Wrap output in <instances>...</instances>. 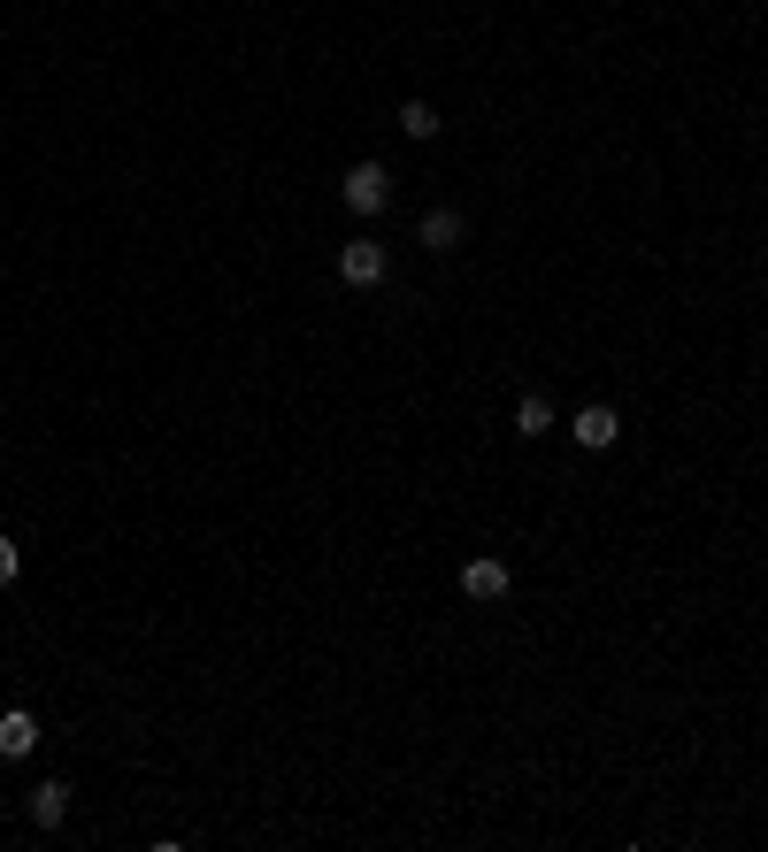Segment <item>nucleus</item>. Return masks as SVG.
<instances>
[{"instance_id": "1", "label": "nucleus", "mask_w": 768, "mask_h": 852, "mask_svg": "<svg viewBox=\"0 0 768 852\" xmlns=\"http://www.w3.org/2000/svg\"><path fill=\"white\" fill-rule=\"evenodd\" d=\"M338 192H346V208H353V215H376V208H384V200H393V177H384V170H376V162H353V170H346V185H338Z\"/></svg>"}, {"instance_id": "2", "label": "nucleus", "mask_w": 768, "mask_h": 852, "mask_svg": "<svg viewBox=\"0 0 768 852\" xmlns=\"http://www.w3.org/2000/svg\"><path fill=\"white\" fill-rule=\"evenodd\" d=\"M338 277H346V284H384V246H376V238L338 246Z\"/></svg>"}, {"instance_id": "3", "label": "nucleus", "mask_w": 768, "mask_h": 852, "mask_svg": "<svg viewBox=\"0 0 768 852\" xmlns=\"http://www.w3.org/2000/svg\"><path fill=\"white\" fill-rule=\"evenodd\" d=\"M569 431H577V446H584V454H607V446L622 439V422H615V407H584Z\"/></svg>"}, {"instance_id": "4", "label": "nucleus", "mask_w": 768, "mask_h": 852, "mask_svg": "<svg viewBox=\"0 0 768 852\" xmlns=\"http://www.w3.org/2000/svg\"><path fill=\"white\" fill-rule=\"evenodd\" d=\"M24 752H39V722L24 707H9L0 714V760H24Z\"/></svg>"}, {"instance_id": "5", "label": "nucleus", "mask_w": 768, "mask_h": 852, "mask_svg": "<svg viewBox=\"0 0 768 852\" xmlns=\"http://www.w3.org/2000/svg\"><path fill=\"white\" fill-rule=\"evenodd\" d=\"M462 592H469V599H500V592H508V569H500V561H469V569H462Z\"/></svg>"}, {"instance_id": "6", "label": "nucleus", "mask_w": 768, "mask_h": 852, "mask_svg": "<svg viewBox=\"0 0 768 852\" xmlns=\"http://www.w3.org/2000/svg\"><path fill=\"white\" fill-rule=\"evenodd\" d=\"M62 814H70V783H39V791H32V821H39V829H55Z\"/></svg>"}, {"instance_id": "7", "label": "nucleus", "mask_w": 768, "mask_h": 852, "mask_svg": "<svg viewBox=\"0 0 768 852\" xmlns=\"http://www.w3.org/2000/svg\"><path fill=\"white\" fill-rule=\"evenodd\" d=\"M515 431H523V439H546V431H554V399H546V392H531V399L515 407Z\"/></svg>"}, {"instance_id": "8", "label": "nucleus", "mask_w": 768, "mask_h": 852, "mask_svg": "<svg viewBox=\"0 0 768 852\" xmlns=\"http://www.w3.org/2000/svg\"><path fill=\"white\" fill-rule=\"evenodd\" d=\"M423 246H439V254L462 246V215H454V208H431V215H423Z\"/></svg>"}, {"instance_id": "9", "label": "nucleus", "mask_w": 768, "mask_h": 852, "mask_svg": "<svg viewBox=\"0 0 768 852\" xmlns=\"http://www.w3.org/2000/svg\"><path fill=\"white\" fill-rule=\"evenodd\" d=\"M400 131H408V139H439V108H431V101H408V108H400Z\"/></svg>"}, {"instance_id": "10", "label": "nucleus", "mask_w": 768, "mask_h": 852, "mask_svg": "<svg viewBox=\"0 0 768 852\" xmlns=\"http://www.w3.org/2000/svg\"><path fill=\"white\" fill-rule=\"evenodd\" d=\"M16 569H24V553H16V538H0V584H16Z\"/></svg>"}]
</instances>
